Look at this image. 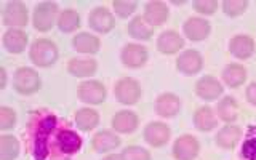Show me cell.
I'll return each mask as SVG.
<instances>
[{"label": "cell", "mask_w": 256, "mask_h": 160, "mask_svg": "<svg viewBox=\"0 0 256 160\" xmlns=\"http://www.w3.org/2000/svg\"><path fill=\"white\" fill-rule=\"evenodd\" d=\"M246 8H248V2H237V0H224L222 2V10L230 18H236V16L245 13Z\"/></svg>", "instance_id": "836d02e7"}, {"label": "cell", "mask_w": 256, "mask_h": 160, "mask_svg": "<svg viewBox=\"0 0 256 160\" xmlns=\"http://www.w3.org/2000/svg\"><path fill=\"white\" fill-rule=\"evenodd\" d=\"M88 24L90 28L96 32H101V34H108L116 26V20L112 13L104 6H96L94 10L88 16Z\"/></svg>", "instance_id": "9c48e42d"}, {"label": "cell", "mask_w": 256, "mask_h": 160, "mask_svg": "<svg viewBox=\"0 0 256 160\" xmlns=\"http://www.w3.org/2000/svg\"><path fill=\"white\" fill-rule=\"evenodd\" d=\"M122 156L125 160H150V154L142 148L138 146H128L124 149Z\"/></svg>", "instance_id": "d590c367"}, {"label": "cell", "mask_w": 256, "mask_h": 160, "mask_svg": "<svg viewBox=\"0 0 256 160\" xmlns=\"http://www.w3.org/2000/svg\"><path fill=\"white\" fill-rule=\"evenodd\" d=\"M168 6L164 2H149L144 6V16L142 18L146 20L152 28L160 26L168 20Z\"/></svg>", "instance_id": "d6986e66"}, {"label": "cell", "mask_w": 256, "mask_h": 160, "mask_svg": "<svg viewBox=\"0 0 256 160\" xmlns=\"http://www.w3.org/2000/svg\"><path fill=\"white\" fill-rule=\"evenodd\" d=\"M4 22L10 28H22L28 24V8L22 2H8L4 10Z\"/></svg>", "instance_id": "30bf717a"}, {"label": "cell", "mask_w": 256, "mask_h": 160, "mask_svg": "<svg viewBox=\"0 0 256 160\" xmlns=\"http://www.w3.org/2000/svg\"><path fill=\"white\" fill-rule=\"evenodd\" d=\"M200 144L190 134L180 136L173 144V156L176 160H194L198 156Z\"/></svg>", "instance_id": "ba28073f"}, {"label": "cell", "mask_w": 256, "mask_h": 160, "mask_svg": "<svg viewBox=\"0 0 256 160\" xmlns=\"http://www.w3.org/2000/svg\"><path fill=\"white\" fill-rule=\"evenodd\" d=\"M72 46H74V50H77L80 53L94 54L100 52L101 42H100V38L93 34L80 32V34H77L74 38H72Z\"/></svg>", "instance_id": "7402d4cb"}, {"label": "cell", "mask_w": 256, "mask_h": 160, "mask_svg": "<svg viewBox=\"0 0 256 160\" xmlns=\"http://www.w3.org/2000/svg\"><path fill=\"white\" fill-rule=\"evenodd\" d=\"M62 122L52 112L40 109L30 114L28 128V148L34 160L50 158V144L56 128Z\"/></svg>", "instance_id": "6da1fadb"}, {"label": "cell", "mask_w": 256, "mask_h": 160, "mask_svg": "<svg viewBox=\"0 0 256 160\" xmlns=\"http://www.w3.org/2000/svg\"><path fill=\"white\" fill-rule=\"evenodd\" d=\"M138 116L132 110H120L112 117V126L117 133H133L138 128Z\"/></svg>", "instance_id": "ffe728a7"}, {"label": "cell", "mask_w": 256, "mask_h": 160, "mask_svg": "<svg viewBox=\"0 0 256 160\" xmlns=\"http://www.w3.org/2000/svg\"><path fill=\"white\" fill-rule=\"evenodd\" d=\"M16 124V114L10 108H0V130H10Z\"/></svg>", "instance_id": "8d00e7d4"}, {"label": "cell", "mask_w": 256, "mask_h": 160, "mask_svg": "<svg viewBox=\"0 0 256 160\" xmlns=\"http://www.w3.org/2000/svg\"><path fill=\"white\" fill-rule=\"evenodd\" d=\"M229 52L237 60H248L254 53V42L248 36H236L229 42Z\"/></svg>", "instance_id": "ac0fdd59"}, {"label": "cell", "mask_w": 256, "mask_h": 160, "mask_svg": "<svg viewBox=\"0 0 256 160\" xmlns=\"http://www.w3.org/2000/svg\"><path fill=\"white\" fill-rule=\"evenodd\" d=\"M0 74H2V84H0V88H5V85H6V72H5L4 68L0 69Z\"/></svg>", "instance_id": "60d3db41"}, {"label": "cell", "mask_w": 256, "mask_h": 160, "mask_svg": "<svg viewBox=\"0 0 256 160\" xmlns=\"http://www.w3.org/2000/svg\"><path fill=\"white\" fill-rule=\"evenodd\" d=\"M102 160H125V158H124L122 154H109V156L104 157Z\"/></svg>", "instance_id": "ab89813d"}, {"label": "cell", "mask_w": 256, "mask_h": 160, "mask_svg": "<svg viewBox=\"0 0 256 160\" xmlns=\"http://www.w3.org/2000/svg\"><path fill=\"white\" fill-rule=\"evenodd\" d=\"M202 56L196 50H188L184 52L178 60H176V68L184 76H194L202 69Z\"/></svg>", "instance_id": "9a60e30c"}, {"label": "cell", "mask_w": 256, "mask_h": 160, "mask_svg": "<svg viewBox=\"0 0 256 160\" xmlns=\"http://www.w3.org/2000/svg\"><path fill=\"white\" fill-rule=\"evenodd\" d=\"M222 80L228 86L237 88L246 80V69L242 64H237V62L228 64L222 70Z\"/></svg>", "instance_id": "d4e9b609"}, {"label": "cell", "mask_w": 256, "mask_h": 160, "mask_svg": "<svg viewBox=\"0 0 256 160\" xmlns=\"http://www.w3.org/2000/svg\"><path fill=\"white\" fill-rule=\"evenodd\" d=\"M98 124H100V116L94 109L84 108L76 112V125L78 130L90 132L93 128L98 126Z\"/></svg>", "instance_id": "4316f807"}, {"label": "cell", "mask_w": 256, "mask_h": 160, "mask_svg": "<svg viewBox=\"0 0 256 160\" xmlns=\"http://www.w3.org/2000/svg\"><path fill=\"white\" fill-rule=\"evenodd\" d=\"M196 93L198 98H202L205 101H214L222 94V85L213 76H205L197 82Z\"/></svg>", "instance_id": "4fadbf2b"}, {"label": "cell", "mask_w": 256, "mask_h": 160, "mask_svg": "<svg viewBox=\"0 0 256 160\" xmlns=\"http://www.w3.org/2000/svg\"><path fill=\"white\" fill-rule=\"evenodd\" d=\"M194 10L202 14H213L218 10V2H214V0H197V2H194Z\"/></svg>", "instance_id": "74e56055"}, {"label": "cell", "mask_w": 256, "mask_h": 160, "mask_svg": "<svg viewBox=\"0 0 256 160\" xmlns=\"http://www.w3.org/2000/svg\"><path fill=\"white\" fill-rule=\"evenodd\" d=\"M184 46L182 37L174 30H165L157 38V48L164 54H174Z\"/></svg>", "instance_id": "2e32d148"}, {"label": "cell", "mask_w": 256, "mask_h": 160, "mask_svg": "<svg viewBox=\"0 0 256 160\" xmlns=\"http://www.w3.org/2000/svg\"><path fill=\"white\" fill-rule=\"evenodd\" d=\"M58 4L54 2H40L34 8V14H32V22L34 28L40 32H46L53 28L54 21H58Z\"/></svg>", "instance_id": "5b68a950"}, {"label": "cell", "mask_w": 256, "mask_h": 160, "mask_svg": "<svg viewBox=\"0 0 256 160\" xmlns=\"http://www.w3.org/2000/svg\"><path fill=\"white\" fill-rule=\"evenodd\" d=\"M13 86L20 94L29 96V94H34L36 92L40 90V86H42V80H40L38 74L34 69L20 68L14 72Z\"/></svg>", "instance_id": "277c9868"}, {"label": "cell", "mask_w": 256, "mask_h": 160, "mask_svg": "<svg viewBox=\"0 0 256 160\" xmlns=\"http://www.w3.org/2000/svg\"><path fill=\"white\" fill-rule=\"evenodd\" d=\"M92 146L96 152H109L120 146V138L109 130H102L93 136Z\"/></svg>", "instance_id": "603a6c76"}, {"label": "cell", "mask_w": 256, "mask_h": 160, "mask_svg": "<svg viewBox=\"0 0 256 160\" xmlns=\"http://www.w3.org/2000/svg\"><path fill=\"white\" fill-rule=\"evenodd\" d=\"M240 154H242L244 160H256V125L248 126Z\"/></svg>", "instance_id": "1f68e13d"}, {"label": "cell", "mask_w": 256, "mask_h": 160, "mask_svg": "<svg viewBox=\"0 0 256 160\" xmlns=\"http://www.w3.org/2000/svg\"><path fill=\"white\" fill-rule=\"evenodd\" d=\"M128 34L138 40H149L152 34H154V28L141 16H136L128 24Z\"/></svg>", "instance_id": "f1b7e54d"}, {"label": "cell", "mask_w": 256, "mask_h": 160, "mask_svg": "<svg viewBox=\"0 0 256 160\" xmlns=\"http://www.w3.org/2000/svg\"><path fill=\"white\" fill-rule=\"evenodd\" d=\"M28 45V34L21 29H10L4 34V46L13 54L22 53Z\"/></svg>", "instance_id": "44dd1931"}, {"label": "cell", "mask_w": 256, "mask_h": 160, "mask_svg": "<svg viewBox=\"0 0 256 160\" xmlns=\"http://www.w3.org/2000/svg\"><path fill=\"white\" fill-rule=\"evenodd\" d=\"M148 61V50L138 44H128L122 48V62L126 68L138 69Z\"/></svg>", "instance_id": "8fae6325"}, {"label": "cell", "mask_w": 256, "mask_h": 160, "mask_svg": "<svg viewBox=\"0 0 256 160\" xmlns=\"http://www.w3.org/2000/svg\"><path fill=\"white\" fill-rule=\"evenodd\" d=\"M82 148V138L66 125V122H61L58 130L54 132L53 140L50 144V157L52 158H66L77 154Z\"/></svg>", "instance_id": "7a4b0ae2"}, {"label": "cell", "mask_w": 256, "mask_h": 160, "mask_svg": "<svg viewBox=\"0 0 256 160\" xmlns=\"http://www.w3.org/2000/svg\"><path fill=\"white\" fill-rule=\"evenodd\" d=\"M80 26V16L74 10H64L58 18V28L61 32H72Z\"/></svg>", "instance_id": "d6a6232c"}, {"label": "cell", "mask_w": 256, "mask_h": 160, "mask_svg": "<svg viewBox=\"0 0 256 160\" xmlns=\"http://www.w3.org/2000/svg\"><path fill=\"white\" fill-rule=\"evenodd\" d=\"M20 154V142L14 136L4 134L0 138V158L2 160H13Z\"/></svg>", "instance_id": "4dcf8cb0"}, {"label": "cell", "mask_w": 256, "mask_h": 160, "mask_svg": "<svg viewBox=\"0 0 256 160\" xmlns=\"http://www.w3.org/2000/svg\"><path fill=\"white\" fill-rule=\"evenodd\" d=\"M114 94L116 98L126 106H132L136 104L141 98V86L132 77H124L120 78L114 86Z\"/></svg>", "instance_id": "8992f818"}, {"label": "cell", "mask_w": 256, "mask_h": 160, "mask_svg": "<svg viewBox=\"0 0 256 160\" xmlns=\"http://www.w3.org/2000/svg\"><path fill=\"white\" fill-rule=\"evenodd\" d=\"M245 96H246V100L248 102H252L256 106V82L250 84L246 86V92H245Z\"/></svg>", "instance_id": "f35d334b"}, {"label": "cell", "mask_w": 256, "mask_h": 160, "mask_svg": "<svg viewBox=\"0 0 256 160\" xmlns=\"http://www.w3.org/2000/svg\"><path fill=\"white\" fill-rule=\"evenodd\" d=\"M184 36H186L192 42H200V40H205L210 36L212 26L210 22L204 18H189L182 26Z\"/></svg>", "instance_id": "5bb4252c"}, {"label": "cell", "mask_w": 256, "mask_h": 160, "mask_svg": "<svg viewBox=\"0 0 256 160\" xmlns=\"http://www.w3.org/2000/svg\"><path fill=\"white\" fill-rule=\"evenodd\" d=\"M242 138V130L236 125H226L216 134V144L222 149H232Z\"/></svg>", "instance_id": "cb8c5ba5"}, {"label": "cell", "mask_w": 256, "mask_h": 160, "mask_svg": "<svg viewBox=\"0 0 256 160\" xmlns=\"http://www.w3.org/2000/svg\"><path fill=\"white\" fill-rule=\"evenodd\" d=\"M181 109V101L173 93H164L160 94L156 101V110L160 117H174Z\"/></svg>", "instance_id": "e0dca14e"}, {"label": "cell", "mask_w": 256, "mask_h": 160, "mask_svg": "<svg viewBox=\"0 0 256 160\" xmlns=\"http://www.w3.org/2000/svg\"><path fill=\"white\" fill-rule=\"evenodd\" d=\"M30 61L38 68H50L58 60V48L48 38H37L29 50Z\"/></svg>", "instance_id": "3957f363"}, {"label": "cell", "mask_w": 256, "mask_h": 160, "mask_svg": "<svg viewBox=\"0 0 256 160\" xmlns=\"http://www.w3.org/2000/svg\"><path fill=\"white\" fill-rule=\"evenodd\" d=\"M218 117L224 122H236L238 117V106L234 98L230 96H224L218 104Z\"/></svg>", "instance_id": "f546056e"}, {"label": "cell", "mask_w": 256, "mask_h": 160, "mask_svg": "<svg viewBox=\"0 0 256 160\" xmlns=\"http://www.w3.org/2000/svg\"><path fill=\"white\" fill-rule=\"evenodd\" d=\"M194 125L200 132H212L213 128H216L218 120H216L212 108H208V106L198 108L194 114Z\"/></svg>", "instance_id": "83f0119b"}, {"label": "cell", "mask_w": 256, "mask_h": 160, "mask_svg": "<svg viewBox=\"0 0 256 160\" xmlns=\"http://www.w3.org/2000/svg\"><path fill=\"white\" fill-rule=\"evenodd\" d=\"M144 140H146L150 146L162 148L170 140V128L162 122H150L144 128Z\"/></svg>", "instance_id": "7c38bea8"}, {"label": "cell", "mask_w": 256, "mask_h": 160, "mask_svg": "<svg viewBox=\"0 0 256 160\" xmlns=\"http://www.w3.org/2000/svg\"><path fill=\"white\" fill-rule=\"evenodd\" d=\"M106 86H104L100 80H86L78 85L77 94L80 101L86 104H101L106 100Z\"/></svg>", "instance_id": "52a82bcc"}, {"label": "cell", "mask_w": 256, "mask_h": 160, "mask_svg": "<svg viewBox=\"0 0 256 160\" xmlns=\"http://www.w3.org/2000/svg\"><path fill=\"white\" fill-rule=\"evenodd\" d=\"M114 6V12L120 16V18H128L134 10L138 8V2H128V0H117V2H112Z\"/></svg>", "instance_id": "e575fe53"}, {"label": "cell", "mask_w": 256, "mask_h": 160, "mask_svg": "<svg viewBox=\"0 0 256 160\" xmlns=\"http://www.w3.org/2000/svg\"><path fill=\"white\" fill-rule=\"evenodd\" d=\"M96 69H98V64H96L94 60H90V58H86V60L74 58L68 64V70L76 77H90L94 74Z\"/></svg>", "instance_id": "484cf974"}]
</instances>
